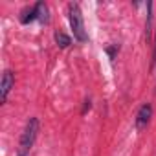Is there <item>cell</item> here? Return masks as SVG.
<instances>
[{
    "label": "cell",
    "instance_id": "cell-1",
    "mask_svg": "<svg viewBox=\"0 0 156 156\" xmlns=\"http://www.w3.org/2000/svg\"><path fill=\"white\" fill-rule=\"evenodd\" d=\"M37 134H39V119L37 118H30V121L26 123L22 134H20V140H19V147H17V156H28L31 147L35 145V140H37Z\"/></svg>",
    "mask_w": 156,
    "mask_h": 156
},
{
    "label": "cell",
    "instance_id": "cell-2",
    "mask_svg": "<svg viewBox=\"0 0 156 156\" xmlns=\"http://www.w3.org/2000/svg\"><path fill=\"white\" fill-rule=\"evenodd\" d=\"M68 20H70V28H72V31H73L75 41L87 42V41H88V35H87V30H85L81 8H79V4H77V2L68 4Z\"/></svg>",
    "mask_w": 156,
    "mask_h": 156
},
{
    "label": "cell",
    "instance_id": "cell-3",
    "mask_svg": "<svg viewBox=\"0 0 156 156\" xmlns=\"http://www.w3.org/2000/svg\"><path fill=\"white\" fill-rule=\"evenodd\" d=\"M151 116H152V107H151V103L141 105V107H140V110H138V114H136V119H134L136 129H138V130H143V129L149 125Z\"/></svg>",
    "mask_w": 156,
    "mask_h": 156
},
{
    "label": "cell",
    "instance_id": "cell-4",
    "mask_svg": "<svg viewBox=\"0 0 156 156\" xmlns=\"http://www.w3.org/2000/svg\"><path fill=\"white\" fill-rule=\"evenodd\" d=\"M13 87H15V75H13V72L6 70L2 75V85H0V101L2 103L8 101V96H9Z\"/></svg>",
    "mask_w": 156,
    "mask_h": 156
},
{
    "label": "cell",
    "instance_id": "cell-5",
    "mask_svg": "<svg viewBox=\"0 0 156 156\" xmlns=\"http://www.w3.org/2000/svg\"><path fill=\"white\" fill-rule=\"evenodd\" d=\"M35 19H39V13H37V6L24 9V11H22V15H20V22H22V24H30V22H33Z\"/></svg>",
    "mask_w": 156,
    "mask_h": 156
},
{
    "label": "cell",
    "instance_id": "cell-6",
    "mask_svg": "<svg viewBox=\"0 0 156 156\" xmlns=\"http://www.w3.org/2000/svg\"><path fill=\"white\" fill-rule=\"evenodd\" d=\"M35 6H37V13H39V20H41L42 24H48V22H50V17H48V6H46L44 2H37Z\"/></svg>",
    "mask_w": 156,
    "mask_h": 156
},
{
    "label": "cell",
    "instance_id": "cell-7",
    "mask_svg": "<svg viewBox=\"0 0 156 156\" xmlns=\"http://www.w3.org/2000/svg\"><path fill=\"white\" fill-rule=\"evenodd\" d=\"M151 33H152V4L149 2V4H147V24H145V35H147V41L151 39Z\"/></svg>",
    "mask_w": 156,
    "mask_h": 156
},
{
    "label": "cell",
    "instance_id": "cell-8",
    "mask_svg": "<svg viewBox=\"0 0 156 156\" xmlns=\"http://www.w3.org/2000/svg\"><path fill=\"white\" fill-rule=\"evenodd\" d=\"M55 42H57V46H59V48H68V46L72 44V39H70L66 33L57 31V33H55Z\"/></svg>",
    "mask_w": 156,
    "mask_h": 156
},
{
    "label": "cell",
    "instance_id": "cell-9",
    "mask_svg": "<svg viewBox=\"0 0 156 156\" xmlns=\"http://www.w3.org/2000/svg\"><path fill=\"white\" fill-rule=\"evenodd\" d=\"M154 64H156V39H154V51H152V62H151V66L154 68Z\"/></svg>",
    "mask_w": 156,
    "mask_h": 156
}]
</instances>
